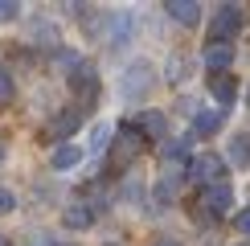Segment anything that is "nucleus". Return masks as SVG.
I'll use <instances>...</instances> for the list:
<instances>
[{
  "mask_svg": "<svg viewBox=\"0 0 250 246\" xmlns=\"http://www.w3.org/2000/svg\"><path fill=\"white\" fill-rule=\"evenodd\" d=\"M144 152V136L140 131L131 127H119L115 136H111V164H115V168H127V164H135V156H140Z\"/></svg>",
  "mask_w": 250,
  "mask_h": 246,
  "instance_id": "nucleus-1",
  "label": "nucleus"
},
{
  "mask_svg": "<svg viewBox=\"0 0 250 246\" xmlns=\"http://www.w3.org/2000/svg\"><path fill=\"white\" fill-rule=\"evenodd\" d=\"M242 20H246V13H242L238 4H222V8L209 17V37H213V45H230V37L242 29Z\"/></svg>",
  "mask_w": 250,
  "mask_h": 246,
  "instance_id": "nucleus-2",
  "label": "nucleus"
},
{
  "mask_svg": "<svg viewBox=\"0 0 250 246\" xmlns=\"http://www.w3.org/2000/svg\"><path fill=\"white\" fill-rule=\"evenodd\" d=\"M70 90H74L78 102H95L99 99V70L90 66V62H78V66L70 70Z\"/></svg>",
  "mask_w": 250,
  "mask_h": 246,
  "instance_id": "nucleus-3",
  "label": "nucleus"
},
{
  "mask_svg": "<svg viewBox=\"0 0 250 246\" xmlns=\"http://www.w3.org/2000/svg\"><path fill=\"white\" fill-rule=\"evenodd\" d=\"M78 127H82V107H66V111H58L49 119V140L66 144L70 136H78Z\"/></svg>",
  "mask_w": 250,
  "mask_h": 246,
  "instance_id": "nucleus-4",
  "label": "nucleus"
},
{
  "mask_svg": "<svg viewBox=\"0 0 250 246\" xmlns=\"http://www.w3.org/2000/svg\"><path fill=\"white\" fill-rule=\"evenodd\" d=\"M95 218H99V209L90 201H78V205H66L62 209V226L66 230H86V226H95Z\"/></svg>",
  "mask_w": 250,
  "mask_h": 246,
  "instance_id": "nucleus-5",
  "label": "nucleus"
},
{
  "mask_svg": "<svg viewBox=\"0 0 250 246\" xmlns=\"http://www.w3.org/2000/svg\"><path fill=\"white\" fill-rule=\"evenodd\" d=\"M148 86H152V66H148V62H135L127 74H123V95H127V99H140Z\"/></svg>",
  "mask_w": 250,
  "mask_h": 246,
  "instance_id": "nucleus-6",
  "label": "nucleus"
},
{
  "mask_svg": "<svg viewBox=\"0 0 250 246\" xmlns=\"http://www.w3.org/2000/svg\"><path fill=\"white\" fill-rule=\"evenodd\" d=\"M205 70H209V74L213 78H222L226 74V70H230L234 66V45H213V41H209V45H205Z\"/></svg>",
  "mask_w": 250,
  "mask_h": 246,
  "instance_id": "nucleus-7",
  "label": "nucleus"
},
{
  "mask_svg": "<svg viewBox=\"0 0 250 246\" xmlns=\"http://www.w3.org/2000/svg\"><path fill=\"white\" fill-rule=\"evenodd\" d=\"M230 201H234V189L226 181H217V184H205V193H201V205L209 213H226L230 209Z\"/></svg>",
  "mask_w": 250,
  "mask_h": 246,
  "instance_id": "nucleus-8",
  "label": "nucleus"
},
{
  "mask_svg": "<svg viewBox=\"0 0 250 246\" xmlns=\"http://www.w3.org/2000/svg\"><path fill=\"white\" fill-rule=\"evenodd\" d=\"M82 156H86V152H82L78 144H58V148L49 152V168L54 172H70V168L82 164Z\"/></svg>",
  "mask_w": 250,
  "mask_h": 246,
  "instance_id": "nucleus-9",
  "label": "nucleus"
},
{
  "mask_svg": "<svg viewBox=\"0 0 250 246\" xmlns=\"http://www.w3.org/2000/svg\"><path fill=\"white\" fill-rule=\"evenodd\" d=\"M222 168H226V160L217 156V152H205V156H197V160H193L189 177H193V181H213V184H217V177H222Z\"/></svg>",
  "mask_w": 250,
  "mask_h": 246,
  "instance_id": "nucleus-10",
  "label": "nucleus"
},
{
  "mask_svg": "<svg viewBox=\"0 0 250 246\" xmlns=\"http://www.w3.org/2000/svg\"><path fill=\"white\" fill-rule=\"evenodd\" d=\"M135 131H140L144 140H164L168 136V119H164L160 111H144V115L135 119Z\"/></svg>",
  "mask_w": 250,
  "mask_h": 246,
  "instance_id": "nucleus-11",
  "label": "nucleus"
},
{
  "mask_svg": "<svg viewBox=\"0 0 250 246\" xmlns=\"http://www.w3.org/2000/svg\"><path fill=\"white\" fill-rule=\"evenodd\" d=\"M168 17L176 20V25L193 29V25H201V4H193V0H172V4H168Z\"/></svg>",
  "mask_w": 250,
  "mask_h": 246,
  "instance_id": "nucleus-12",
  "label": "nucleus"
},
{
  "mask_svg": "<svg viewBox=\"0 0 250 246\" xmlns=\"http://www.w3.org/2000/svg\"><path fill=\"white\" fill-rule=\"evenodd\" d=\"M222 123H226L222 111H209V107H205V111H197V115H193V136H213Z\"/></svg>",
  "mask_w": 250,
  "mask_h": 246,
  "instance_id": "nucleus-13",
  "label": "nucleus"
},
{
  "mask_svg": "<svg viewBox=\"0 0 250 246\" xmlns=\"http://www.w3.org/2000/svg\"><path fill=\"white\" fill-rule=\"evenodd\" d=\"M209 90H213V99L222 102V107H230V102L238 99V86H234V78H230V74L213 78V82H209Z\"/></svg>",
  "mask_w": 250,
  "mask_h": 246,
  "instance_id": "nucleus-14",
  "label": "nucleus"
},
{
  "mask_svg": "<svg viewBox=\"0 0 250 246\" xmlns=\"http://www.w3.org/2000/svg\"><path fill=\"white\" fill-rule=\"evenodd\" d=\"M230 160L242 164V168H250V131H242V136L230 140Z\"/></svg>",
  "mask_w": 250,
  "mask_h": 246,
  "instance_id": "nucleus-15",
  "label": "nucleus"
},
{
  "mask_svg": "<svg viewBox=\"0 0 250 246\" xmlns=\"http://www.w3.org/2000/svg\"><path fill=\"white\" fill-rule=\"evenodd\" d=\"M189 144H193V136H176V140H168V144H164V148H160V156L164 160H185V156H189Z\"/></svg>",
  "mask_w": 250,
  "mask_h": 246,
  "instance_id": "nucleus-16",
  "label": "nucleus"
},
{
  "mask_svg": "<svg viewBox=\"0 0 250 246\" xmlns=\"http://www.w3.org/2000/svg\"><path fill=\"white\" fill-rule=\"evenodd\" d=\"M176 189H181V177H176V172L160 177V184H156V201H164V205H168V201L176 197Z\"/></svg>",
  "mask_w": 250,
  "mask_h": 246,
  "instance_id": "nucleus-17",
  "label": "nucleus"
},
{
  "mask_svg": "<svg viewBox=\"0 0 250 246\" xmlns=\"http://www.w3.org/2000/svg\"><path fill=\"white\" fill-rule=\"evenodd\" d=\"M13 95H17L13 70H8V66H0V102H13Z\"/></svg>",
  "mask_w": 250,
  "mask_h": 246,
  "instance_id": "nucleus-18",
  "label": "nucleus"
},
{
  "mask_svg": "<svg viewBox=\"0 0 250 246\" xmlns=\"http://www.w3.org/2000/svg\"><path fill=\"white\" fill-rule=\"evenodd\" d=\"M21 17V4L17 0H0V25H8V20Z\"/></svg>",
  "mask_w": 250,
  "mask_h": 246,
  "instance_id": "nucleus-19",
  "label": "nucleus"
},
{
  "mask_svg": "<svg viewBox=\"0 0 250 246\" xmlns=\"http://www.w3.org/2000/svg\"><path fill=\"white\" fill-rule=\"evenodd\" d=\"M13 209H17V193L0 184V213H13Z\"/></svg>",
  "mask_w": 250,
  "mask_h": 246,
  "instance_id": "nucleus-20",
  "label": "nucleus"
},
{
  "mask_svg": "<svg viewBox=\"0 0 250 246\" xmlns=\"http://www.w3.org/2000/svg\"><path fill=\"white\" fill-rule=\"evenodd\" d=\"M107 140H111V127H107V123H99V127H95V140H90V148H103Z\"/></svg>",
  "mask_w": 250,
  "mask_h": 246,
  "instance_id": "nucleus-21",
  "label": "nucleus"
},
{
  "mask_svg": "<svg viewBox=\"0 0 250 246\" xmlns=\"http://www.w3.org/2000/svg\"><path fill=\"white\" fill-rule=\"evenodd\" d=\"M238 234H246V238H250V205L238 213Z\"/></svg>",
  "mask_w": 250,
  "mask_h": 246,
  "instance_id": "nucleus-22",
  "label": "nucleus"
},
{
  "mask_svg": "<svg viewBox=\"0 0 250 246\" xmlns=\"http://www.w3.org/2000/svg\"><path fill=\"white\" fill-rule=\"evenodd\" d=\"M152 246H176V242L172 238H160V242H152Z\"/></svg>",
  "mask_w": 250,
  "mask_h": 246,
  "instance_id": "nucleus-23",
  "label": "nucleus"
},
{
  "mask_svg": "<svg viewBox=\"0 0 250 246\" xmlns=\"http://www.w3.org/2000/svg\"><path fill=\"white\" fill-rule=\"evenodd\" d=\"M33 246H49V242H33Z\"/></svg>",
  "mask_w": 250,
  "mask_h": 246,
  "instance_id": "nucleus-24",
  "label": "nucleus"
},
{
  "mask_svg": "<svg viewBox=\"0 0 250 246\" xmlns=\"http://www.w3.org/2000/svg\"><path fill=\"white\" fill-rule=\"evenodd\" d=\"M246 102H250V90H246Z\"/></svg>",
  "mask_w": 250,
  "mask_h": 246,
  "instance_id": "nucleus-25",
  "label": "nucleus"
},
{
  "mask_svg": "<svg viewBox=\"0 0 250 246\" xmlns=\"http://www.w3.org/2000/svg\"><path fill=\"white\" fill-rule=\"evenodd\" d=\"M0 156H4V148H0Z\"/></svg>",
  "mask_w": 250,
  "mask_h": 246,
  "instance_id": "nucleus-26",
  "label": "nucleus"
},
{
  "mask_svg": "<svg viewBox=\"0 0 250 246\" xmlns=\"http://www.w3.org/2000/svg\"><path fill=\"white\" fill-rule=\"evenodd\" d=\"M0 246H4V238H0Z\"/></svg>",
  "mask_w": 250,
  "mask_h": 246,
  "instance_id": "nucleus-27",
  "label": "nucleus"
}]
</instances>
